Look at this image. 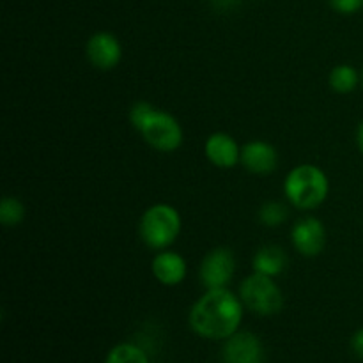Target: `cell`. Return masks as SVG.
Instances as JSON below:
<instances>
[{
	"mask_svg": "<svg viewBox=\"0 0 363 363\" xmlns=\"http://www.w3.org/2000/svg\"><path fill=\"white\" fill-rule=\"evenodd\" d=\"M245 305L240 294L227 287L206 289V293L191 305L188 323L202 339L225 340L240 330Z\"/></svg>",
	"mask_w": 363,
	"mask_h": 363,
	"instance_id": "obj_1",
	"label": "cell"
},
{
	"mask_svg": "<svg viewBox=\"0 0 363 363\" xmlns=\"http://www.w3.org/2000/svg\"><path fill=\"white\" fill-rule=\"evenodd\" d=\"M130 123L142 135L145 144L156 151L174 152L183 145L184 131L179 121L149 101H137L131 106Z\"/></svg>",
	"mask_w": 363,
	"mask_h": 363,
	"instance_id": "obj_2",
	"label": "cell"
},
{
	"mask_svg": "<svg viewBox=\"0 0 363 363\" xmlns=\"http://www.w3.org/2000/svg\"><path fill=\"white\" fill-rule=\"evenodd\" d=\"M330 179L321 167L301 163L289 170L284 181V195L293 208L311 211L328 199Z\"/></svg>",
	"mask_w": 363,
	"mask_h": 363,
	"instance_id": "obj_3",
	"label": "cell"
},
{
	"mask_svg": "<svg viewBox=\"0 0 363 363\" xmlns=\"http://www.w3.org/2000/svg\"><path fill=\"white\" fill-rule=\"evenodd\" d=\"M183 229V220L174 206L158 202L149 206L138 222V234L151 250H167L176 243Z\"/></svg>",
	"mask_w": 363,
	"mask_h": 363,
	"instance_id": "obj_4",
	"label": "cell"
},
{
	"mask_svg": "<svg viewBox=\"0 0 363 363\" xmlns=\"http://www.w3.org/2000/svg\"><path fill=\"white\" fill-rule=\"evenodd\" d=\"M238 294H240L245 308L262 315V318L279 314L286 303L282 289L273 280V277H266L255 272L241 280Z\"/></svg>",
	"mask_w": 363,
	"mask_h": 363,
	"instance_id": "obj_5",
	"label": "cell"
},
{
	"mask_svg": "<svg viewBox=\"0 0 363 363\" xmlns=\"http://www.w3.org/2000/svg\"><path fill=\"white\" fill-rule=\"evenodd\" d=\"M236 273V257L227 247L213 248L202 259L199 277L206 289H223L229 286Z\"/></svg>",
	"mask_w": 363,
	"mask_h": 363,
	"instance_id": "obj_6",
	"label": "cell"
},
{
	"mask_svg": "<svg viewBox=\"0 0 363 363\" xmlns=\"http://www.w3.org/2000/svg\"><path fill=\"white\" fill-rule=\"evenodd\" d=\"M328 234L325 223L315 216H303L291 229V243L303 257H318L326 247Z\"/></svg>",
	"mask_w": 363,
	"mask_h": 363,
	"instance_id": "obj_7",
	"label": "cell"
},
{
	"mask_svg": "<svg viewBox=\"0 0 363 363\" xmlns=\"http://www.w3.org/2000/svg\"><path fill=\"white\" fill-rule=\"evenodd\" d=\"M85 57L99 71H112L123 59V46L112 32H96L87 39Z\"/></svg>",
	"mask_w": 363,
	"mask_h": 363,
	"instance_id": "obj_8",
	"label": "cell"
},
{
	"mask_svg": "<svg viewBox=\"0 0 363 363\" xmlns=\"http://www.w3.org/2000/svg\"><path fill=\"white\" fill-rule=\"evenodd\" d=\"M222 360L223 363H262L264 346L261 339L252 332L238 330L234 335L223 340Z\"/></svg>",
	"mask_w": 363,
	"mask_h": 363,
	"instance_id": "obj_9",
	"label": "cell"
},
{
	"mask_svg": "<svg viewBox=\"0 0 363 363\" xmlns=\"http://www.w3.org/2000/svg\"><path fill=\"white\" fill-rule=\"evenodd\" d=\"M241 165L255 176H268L279 167V152L269 142L250 140L241 147Z\"/></svg>",
	"mask_w": 363,
	"mask_h": 363,
	"instance_id": "obj_10",
	"label": "cell"
},
{
	"mask_svg": "<svg viewBox=\"0 0 363 363\" xmlns=\"http://www.w3.org/2000/svg\"><path fill=\"white\" fill-rule=\"evenodd\" d=\"M204 155L211 165L218 169H234L241 163V147L236 138L223 131H216L206 138Z\"/></svg>",
	"mask_w": 363,
	"mask_h": 363,
	"instance_id": "obj_11",
	"label": "cell"
},
{
	"mask_svg": "<svg viewBox=\"0 0 363 363\" xmlns=\"http://www.w3.org/2000/svg\"><path fill=\"white\" fill-rule=\"evenodd\" d=\"M152 277L165 287H176L183 284L188 275V262L179 252L170 248L160 250L151 261Z\"/></svg>",
	"mask_w": 363,
	"mask_h": 363,
	"instance_id": "obj_12",
	"label": "cell"
},
{
	"mask_svg": "<svg viewBox=\"0 0 363 363\" xmlns=\"http://www.w3.org/2000/svg\"><path fill=\"white\" fill-rule=\"evenodd\" d=\"M287 254L279 245H264L259 248L252 257V268L255 273H261L266 277H279L287 268Z\"/></svg>",
	"mask_w": 363,
	"mask_h": 363,
	"instance_id": "obj_13",
	"label": "cell"
},
{
	"mask_svg": "<svg viewBox=\"0 0 363 363\" xmlns=\"http://www.w3.org/2000/svg\"><path fill=\"white\" fill-rule=\"evenodd\" d=\"M328 84L337 94H350L362 84V74L351 64H339L330 71Z\"/></svg>",
	"mask_w": 363,
	"mask_h": 363,
	"instance_id": "obj_14",
	"label": "cell"
},
{
	"mask_svg": "<svg viewBox=\"0 0 363 363\" xmlns=\"http://www.w3.org/2000/svg\"><path fill=\"white\" fill-rule=\"evenodd\" d=\"M105 363H149V358L147 353L137 344L123 342L108 351Z\"/></svg>",
	"mask_w": 363,
	"mask_h": 363,
	"instance_id": "obj_15",
	"label": "cell"
},
{
	"mask_svg": "<svg viewBox=\"0 0 363 363\" xmlns=\"http://www.w3.org/2000/svg\"><path fill=\"white\" fill-rule=\"evenodd\" d=\"M27 216V209H25L23 202L16 197H6L0 201V223L4 227H18Z\"/></svg>",
	"mask_w": 363,
	"mask_h": 363,
	"instance_id": "obj_16",
	"label": "cell"
},
{
	"mask_svg": "<svg viewBox=\"0 0 363 363\" xmlns=\"http://www.w3.org/2000/svg\"><path fill=\"white\" fill-rule=\"evenodd\" d=\"M287 216H289V209L282 202H264L261 206V209H259V220H261V223L266 227H272V229L282 225L287 220Z\"/></svg>",
	"mask_w": 363,
	"mask_h": 363,
	"instance_id": "obj_17",
	"label": "cell"
},
{
	"mask_svg": "<svg viewBox=\"0 0 363 363\" xmlns=\"http://www.w3.org/2000/svg\"><path fill=\"white\" fill-rule=\"evenodd\" d=\"M330 7L339 14H354L363 7V0H328Z\"/></svg>",
	"mask_w": 363,
	"mask_h": 363,
	"instance_id": "obj_18",
	"label": "cell"
},
{
	"mask_svg": "<svg viewBox=\"0 0 363 363\" xmlns=\"http://www.w3.org/2000/svg\"><path fill=\"white\" fill-rule=\"evenodd\" d=\"M351 350H353V353L357 354L360 360H363V328L357 330V332L353 333V337H351Z\"/></svg>",
	"mask_w": 363,
	"mask_h": 363,
	"instance_id": "obj_19",
	"label": "cell"
},
{
	"mask_svg": "<svg viewBox=\"0 0 363 363\" xmlns=\"http://www.w3.org/2000/svg\"><path fill=\"white\" fill-rule=\"evenodd\" d=\"M240 4V0H213V6L220 11H229L233 7H236Z\"/></svg>",
	"mask_w": 363,
	"mask_h": 363,
	"instance_id": "obj_20",
	"label": "cell"
},
{
	"mask_svg": "<svg viewBox=\"0 0 363 363\" xmlns=\"http://www.w3.org/2000/svg\"><path fill=\"white\" fill-rule=\"evenodd\" d=\"M357 145L363 155V119H362V123L358 124V130H357Z\"/></svg>",
	"mask_w": 363,
	"mask_h": 363,
	"instance_id": "obj_21",
	"label": "cell"
},
{
	"mask_svg": "<svg viewBox=\"0 0 363 363\" xmlns=\"http://www.w3.org/2000/svg\"><path fill=\"white\" fill-rule=\"evenodd\" d=\"M362 85H363V71H362Z\"/></svg>",
	"mask_w": 363,
	"mask_h": 363,
	"instance_id": "obj_22",
	"label": "cell"
}]
</instances>
